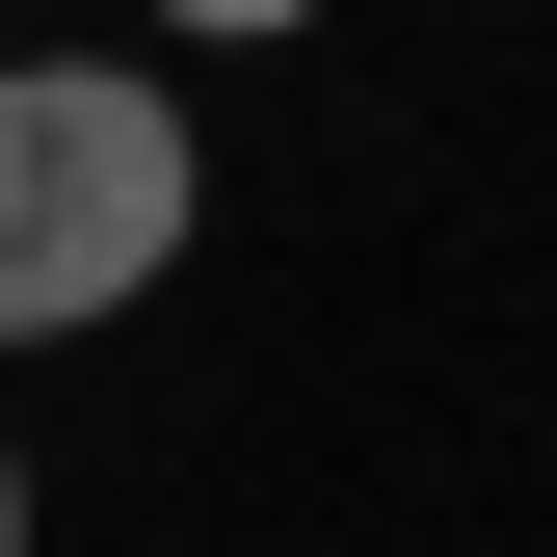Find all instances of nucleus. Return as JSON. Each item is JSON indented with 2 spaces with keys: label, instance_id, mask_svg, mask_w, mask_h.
Returning <instances> with one entry per match:
<instances>
[{
  "label": "nucleus",
  "instance_id": "7ed1b4c3",
  "mask_svg": "<svg viewBox=\"0 0 557 557\" xmlns=\"http://www.w3.org/2000/svg\"><path fill=\"white\" fill-rule=\"evenodd\" d=\"M0 557H27V451H0Z\"/></svg>",
  "mask_w": 557,
  "mask_h": 557
},
{
  "label": "nucleus",
  "instance_id": "f257e3e1",
  "mask_svg": "<svg viewBox=\"0 0 557 557\" xmlns=\"http://www.w3.org/2000/svg\"><path fill=\"white\" fill-rule=\"evenodd\" d=\"M213 160H186V81L133 53H0V345H81L186 265Z\"/></svg>",
  "mask_w": 557,
  "mask_h": 557
},
{
  "label": "nucleus",
  "instance_id": "f03ea898",
  "mask_svg": "<svg viewBox=\"0 0 557 557\" xmlns=\"http://www.w3.org/2000/svg\"><path fill=\"white\" fill-rule=\"evenodd\" d=\"M133 27H186V53H293L319 0H133Z\"/></svg>",
  "mask_w": 557,
  "mask_h": 557
}]
</instances>
